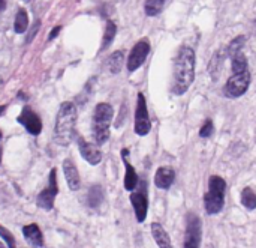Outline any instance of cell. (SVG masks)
Listing matches in <instances>:
<instances>
[{"mask_svg": "<svg viewBox=\"0 0 256 248\" xmlns=\"http://www.w3.org/2000/svg\"><path fill=\"white\" fill-rule=\"evenodd\" d=\"M244 44H246V37L240 35V37H237V38H234V40L231 41V44H229L228 48H226V54H228L229 57H232L234 54L240 53V51L244 48Z\"/></svg>", "mask_w": 256, "mask_h": 248, "instance_id": "25", "label": "cell"}, {"mask_svg": "<svg viewBox=\"0 0 256 248\" xmlns=\"http://www.w3.org/2000/svg\"><path fill=\"white\" fill-rule=\"evenodd\" d=\"M29 27V17H27V12L24 9H20L17 12V17H15V23H14V30L17 33H23L26 32Z\"/></svg>", "mask_w": 256, "mask_h": 248, "instance_id": "24", "label": "cell"}, {"mask_svg": "<svg viewBox=\"0 0 256 248\" xmlns=\"http://www.w3.org/2000/svg\"><path fill=\"white\" fill-rule=\"evenodd\" d=\"M225 191L226 182L221 176H211L208 181V191L204 196V207L208 215L219 214L225 205Z\"/></svg>", "mask_w": 256, "mask_h": 248, "instance_id": "3", "label": "cell"}, {"mask_svg": "<svg viewBox=\"0 0 256 248\" xmlns=\"http://www.w3.org/2000/svg\"><path fill=\"white\" fill-rule=\"evenodd\" d=\"M250 80H252V77H250L249 69L243 71V73L232 74L228 79V82L224 87L225 96L226 98H240V96H243L247 92L249 86H250Z\"/></svg>", "mask_w": 256, "mask_h": 248, "instance_id": "6", "label": "cell"}, {"mask_svg": "<svg viewBox=\"0 0 256 248\" xmlns=\"http://www.w3.org/2000/svg\"><path fill=\"white\" fill-rule=\"evenodd\" d=\"M175 179V171L172 167H159L155 174V185L160 190H168Z\"/></svg>", "mask_w": 256, "mask_h": 248, "instance_id": "14", "label": "cell"}, {"mask_svg": "<svg viewBox=\"0 0 256 248\" xmlns=\"http://www.w3.org/2000/svg\"><path fill=\"white\" fill-rule=\"evenodd\" d=\"M114 110L109 104L100 102L95 109L93 116V135L97 145H103L109 138V125H111Z\"/></svg>", "mask_w": 256, "mask_h": 248, "instance_id": "4", "label": "cell"}, {"mask_svg": "<svg viewBox=\"0 0 256 248\" xmlns=\"http://www.w3.org/2000/svg\"><path fill=\"white\" fill-rule=\"evenodd\" d=\"M135 134L139 137L147 135L152 129V122L149 116V109H147V101H145L144 93H138L136 99V110H135V125H133Z\"/></svg>", "mask_w": 256, "mask_h": 248, "instance_id": "7", "label": "cell"}, {"mask_svg": "<svg viewBox=\"0 0 256 248\" xmlns=\"http://www.w3.org/2000/svg\"><path fill=\"white\" fill-rule=\"evenodd\" d=\"M213 132H214V125H213V122L208 119V121H205L204 125L201 126V129H199V137L207 138V137H211Z\"/></svg>", "mask_w": 256, "mask_h": 248, "instance_id": "26", "label": "cell"}, {"mask_svg": "<svg viewBox=\"0 0 256 248\" xmlns=\"http://www.w3.org/2000/svg\"><path fill=\"white\" fill-rule=\"evenodd\" d=\"M231 68H232V74L235 73H243V71H247L249 69V65H247V57L243 54V51L234 54L231 57Z\"/></svg>", "mask_w": 256, "mask_h": 248, "instance_id": "21", "label": "cell"}, {"mask_svg": "<svg viewBox=\"0 0 256 248\" xmlns=\"http://www.w3.org/2000/svg\"><path fill=\"white\" fill-rule=\"evenodd\" d=\"M18 122L32 134V135H38L42 131V122L39 119V116L36 115L32 109L24 107L21 115L18 116Z\"/></svg>", "mask_w": 256, "mask_h": 248, "instance_id": "11", "label": "cell"}, {"mask_svg": "<svg viewBox=\"0 0 256 248\" xmlns=\"http://www.w3.org/2000/svg\"><path fill=\"white\" fill-rule=\"evenodd\" d=\"M163 2H165V0H163Z\"/></svg>", "mask_w": 256, "mask_h": 248, "instance_id": "35", "label": "cell"}, {"mask_svg": "<svg viewBox=\"0 0 256 248\" xmlns=\"http://www.w3.org/2000/svg\"><path fill=\"white\" fill-rule=\"evenodd\" d=\"M123 62H125V53L123 51H114L111 56L106 59V68L111 74H119L122 68H123Z\"/></svg>", "mask_w": 256, "mask_h": 248, "instance_id": "18", "label": "cell"}, {"mask_svg": "<svg viewBox=\"0 0 256 248\" xmlns=\"http://www.w3.org/2000/svg\"><path fill=\"white\" fill-rule=\"evenodd\" d=\"M0 248H3V245H2V242H0Z\"/></svg>", "mask_w": 256, "mask_h": 248, "instance_id": "33", "label": "cell"}, {"mask_svg": "<svg viewBox=\"0 0 256 248\" xmlns=\"http://www.w3.org/2000/svg\"><path fill=\"white\" fill-rule=\"evenodd\" d=\"M0 164H2V148H0Z\"/></svg>", "mask_w": 256, "mask_h": 248, "instance_id": "31", "label": "cell"}, {"mask_svg": "<svg viewBox=\"0 0 256 248\" xmlns=\"http://www.w3.org/2000/svg\"><path fill=\"white\" fill-rule=\"evenodd\" d=\"M39 27H41V21H36V24L32 27V30H30V32H29V35H27V40H26V42H27V44L33 41V38L36 37V33L39 32Z\"/></svg>", "mask_w": 256, "mask_h": 248, "instance_id": "28", "label": "cell"}, {"mask_svg": "<svg viewBox=\"0 0 256 248\" xmlns=\"http://www.w3.org/2000/svg\"><path fill=\"white\" fill-rule=\"evenodd\" d=\"M202 239V223L195 212H188L186 230H185V248H199Z\"/></svg>", "mask_w": 256, "mask_h": 248, "instance_id": "5", "label": "cell"}, {"mask_svg": "<svg viewBox=\"0 0 256 248\" xmlns=\"http://www.w3.org/2000/svg\"><path fill=\"white\" fill-rule=\"evenodd\" d=\"M87 202H89L90 207H97V206H100V203L103 202V190H102L100 185H95V187L90 188Z\"/></svg>", "mask_w": 256, "mask_h": 248, "instance_id": "22", "label": "cell"}, {"mask_svg": "<svg viewBox=\"0 0 256 248\" xmlns=\"http://www.w3.org/2000/svg\"><path fill=\"white\" fill-rule=\"evenodd\" d=\"M0 137H2V132H0Z\"/></svg>", "mask_w": 256, "mask_h": 248, "instance_id": "34", "label": "cell"}, {"mask_svg": "<svg viewBox=\"0 0 256 248\" xmlns=\"http://www.w3.org/2000/svg\"><path fill=\"white\" fill-rule=\"evenodd\" d=\"M196 56L192 47H181L174 57V95H185L195 80Z\"/></svg>", "mask_w": 256, "mask_h": 248, "instance_id": "1", "label": "cell"}, {"mask_svg": "<svg viewBox=\"0 0 256 248\" xmlns=\"http://www.w3.org/2000/svg\"><path fill=\"white\" fill-rule=\"evenodd\" d=\"M163 8V0H145L144 3V11L149 17H156L158 14H160Z\"/></svg>", "mask_w": 256, "mask_h": 248, "instance_id": "23", "label": "cell"}, {"mask_svg": "<svg viewBox=\"0 0 256 248\" xmlns=\"http://www.w3.org/2000/svg\"><path fill=\"white\" fill-rule=\"evenodd\" d=\"M59 194V187H57V178H56V168L51 170L50 173V187L45 188L39 196H38V206L45 209V210H51L54 206V200L56 196Z\"/></svg>", "mask_w": 256, "mask_h": 248, "instance_id": "10", "label": "cell"}, {"mask_svg": "<svg viewBox=\"0 0 256 248\" xmlns=\"http://www.w3.org/2000/svg\"><path fill=\"white\" fill-rule=\"evenodd\" d=\"M152 235L153 239L156 242V245L159 248H172V242L169 235L166 233V230L163 229V226H160L159 223H152Z\"/></svg>", "mask_w": 256, "mask_h": 248, "instance_id": "17", "label": "cell"}, {"mask_svg": "<svg viewBox=\"0 0 256 248\" xmlns=\"http://www.w3.org/2000/svg\"><path fill=\"white\" fill-rule=\"evenodd\" d=\"M128 154L129 151L128 149H123L122 151V157H123V163H125V167H126V174H125V190L128 191H133L136 187H138V174L133 168V165L128 161Z\"/></svg>", "mask_w": 256, "mask_h": 248, "instance_id": "15", "label": "cell"}, {"mask_svg": "<svg viewBox=\"0 0 256 248\" xmlns=\"http://www.w3.org/2000/svg\"><path fill=\"white\" fill-rule=\"evenodd\" d=\"M130 203L135 210V217L138 223H144L147 218L149 212V199H147V190H145V184L141 185L139 191H132L130 194Z\"/></svg>", "mask_w": 256, "mask_h": 248, "instance_id": "9", "label": "cell"}, {"mask_svg": "<svg viewBox=\"0 0 256 248\" xmlns=\"http://www.w3.org/2000/svg\"><path fill=\"white\" fill-rule=\"evenodd\" d=\"M241 205L249 210L256 209V191L252 187H246L241 191Z\"/></svg>", "mask_w": 256, "mask_h": 248, "instance_id": "20", "label": "cell"}, {"mask_svg": "<svg viewBox=\"0 0 256 248\" xmlns=\"http://www.w3.org/2000/svg\"><path fill=\"white\" fill-rule=\"evenodd\" d=\"M75 126H77V109L75 104L72 102H63L60 105V110L57 115L56 122V131H54V140L59 145H69L72 138L75 135Z\"/></svg>", "mask_w": 256, "mask_h": 248, "instance_id": "2", "label": "cell"}, {"mask_svg": "<svg viewBox=\"0 0 256 248\" xmlns=\"http://www.w3.org/2000/svg\"><path fill=\"white\" fill-rule=\"evenodd\" d=\"M3 110H5V107H0V115H2V113H3Z\"/></svg>", "mask_w": 256, "mask_h": 248, "instance_id": "32", "label": "cell"}, {"mask_svg": "<svg viewBox=\"0 0 256 248\" xmlns=\"http://www.w3.org/2000/svg\"><path fill=\"white\" fill-rule=\"evenodd\" d=\"M23 235H24L26 241H27L32 247H34V248L42 247V242H44L42 232L39 230V227L36 226V224L24 226V227H23Z\"/></svg>", "mask_w": 256, "mask_h": 248, "instance_id": "16", "label": "cell"}, {"mask_svg": "<svg viewBox=\"0 0 256 248\" xmlns=\"http://www.w3.org/2000/svg\"><path fill=\"white\" fill-rule=\"evenodd\" d=\"M5 8H6V2L5 0H0V12L5 11Z\"/></svg>", "mask_w": 256, "mask_h": 248, "instance_id": "30", "label": "cell"}, {"mask_svg": "<svg viewBox=\"0 0 256 248\" xmlns=\"http://www.w3.org/2000/svg\"><path fill=\"white\" fill-rule=\"evenodd\" d=\"M116 33H117V26L113 21H108L106 27H105V33H103V40H102V45H100V51L106 50L109 45L113 44L114 38H116Z\"/></svg>", "mask_w": 256, "mask_h": 248, "instance_id": "19", "label": "cell"}, {"mask_svg": "<svg viewBox=\"0 0 256 248\" xmlns=\"http://www.w3.org/2000/svg\"><path fill=\"white\" fill-rule=\"evenodd\" d=\"M0 236L3 238V241L6 242V245H8L9 248H15V239H14V236H12L11 232H8L3 226H0Z\"/></svg>", "mask_w": 256, "mask_h": 248, "instance_id": "27", "label": "cell"}, {"mask_svg": "<svg viewBox=\"0 0 256 248\" xmlns=\"http://www.w3.org/2000/svg\"><path fill=\"white\" fill-rule=\"evenodd\" d=\"M150 53V42L149 40H139L130 50V54L128 57V71L129 73H135L138 68L142 66V63L145 62Z\"/></svg>", "mask_w": 256, "mask_h": 248, "instance_id": "8", "label": "cell"}, {"mask_svg": "<svg viewBox=\"0 0 256 248\" xmlns=\"http://www.w3.org/2000/svg\"><path fill=\"white\" fill-rule=\"evenodd\" d=\"M63 173H64L67 187L72 191H77L81 187V179H80V173H78L77 165L74 164V161L69 160V158L63 161Z\"/></svg>", "mask_w": 256, "mask_h": 248, "instance_id": "13", "label": "cell"}, {"mask_svg": "<svg viewBox=\"0 0 256 248\" xmlns=\"http://www.w3.org/2000/svg\"><path fill=\"white\" fill-rule=\"evenodd\" d=\"M78 148H80V154L81 157L92 165H96L102 161V152L99 151L97 146L89 143L84 138H80L78 140Z\"/></svg>", "mask_w": 256, "mask_h": 248, "instance_id": "12", "label": "cell"}, {"mask_svg": "<svg viewBox=\"0 0 256 248\" xmlns=\"http://www.w3.org/2000/svg\"><path fill=\"white\" fill-rule=\"evenodd\" d=\"M60 30H62V26H56L51 32H50V37H48V40L51 41V40H54L56 37H57V35L60 33Z\"/></svg>", "mask_w": 256, "mask_h": 248, "instance_id": "29", "label": "cell"}]
</instances>
